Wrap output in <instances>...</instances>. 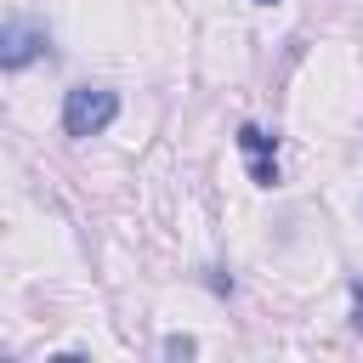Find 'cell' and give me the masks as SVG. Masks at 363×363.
I'll return each instance as SVG.
<instances>
[{"instance_id": "obj_2", "label": "cell", "mask_w": 363, "mask_h": 363, "mask_svg": "<svg viewBox=\"0 0 363 363\" xmlns=\"http://www.w3.org/2000/svg\"><path fill=\"white\" fill-rule=\"evenodd\" d=\"M45 51H51V34H45L40 23H28V17L0 23V68H6V74H17V68H28V62H40Z\"/></svg>"}, {"instance_id": "obj_6", "label": "cell", "mask_w": 363, "mask_h": 363, "mask_svg": "<svg viewBox=\"0 0 363 363\" xmlns=\"http://www.w3.org/2000/svg\"><path fill=\"white\" fill-rule=\"evenodd\" d=\"M352 329H357V335H363V284H357V289H352Z\"/></svg>"}, {"instance_id": "obj_7", "label": "cell", "mask_w": 363, "mask_h": 363, "mask_svg": "<svg viewBox=\"0 0 363 363\" xmlns=\"http://www.w3.org/2000/svg\"><path fill=\"white\" fill-rule=\"evenodd\" d=\"M255 6H278V0H255Z\"/></svg>"}, {"instance_id": "obj_1", "label": "cell", "mask_w": 363, "mask_h": 363, "mask_svg": "<svg viewBox=\"0 0 363 363\" xmlns=\"http://www.w3.org/2000/svg\"><path fill=\"white\" fill-rule=\"evenodd\" d=\"M113 119H119V91H108V85H74L62 96V130L79 136V142L102 136Z\"/></svg>"}, {"instance_id": "obj_3", "label": "cell", "mask_w": 363, "mask_h": 363, "mask_svg": "<svg viewBox=\"0 0 363 363\" xmlns=\"http://www.w3.org/2000/svg\"><path fill=\"white\" fill-rule=\"evenodd\" d=\"M238 147H244L250 159H272V153H278V136L261 130V125H244V130H238Z\"/></svg>"}, {"instance_id": "obj_4", "label": "cell", "mask_w": 363, "mask_h": 363, "mask_svg": "<svg viewBox=\"0 0 363 363\" xmlns=\"http://www.w3.org/2000/svg\"><path fill=\"white\" fill-rule=\"evenodd\" d=\"M250 176L255 187H278V159H250Z\"/></svg>"}, {"instance_id": "obj_5", "label": "cell", "mask_w": 363, "mask_h": 363, "mask_svg": "<svg viewBox=\"0 0 363 363\" xmlns=\"http://www.w3.org/2000/svg\"><path fill=\"white\" fill-rule=\"evenodd\" d=\"M193 352H199L193 335H164V357H193Z\"/></svg>"}]
</instances>
